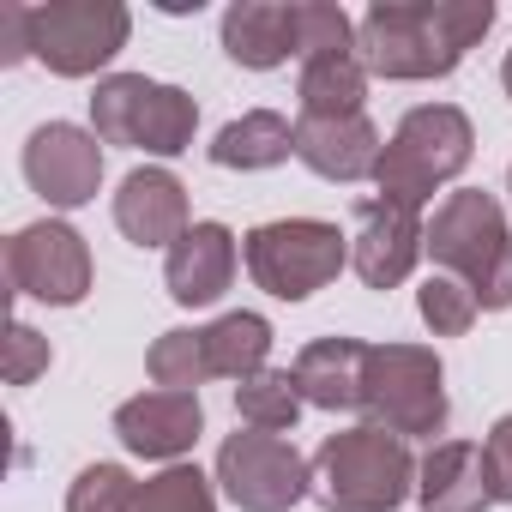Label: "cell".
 Returning a JSON list of instances; mask_svg holds the SVG:
<instances>
[{"instance_id":"cell-32","label":"cell","mask_w":512,"mask_h":512,"mask_svg":"<svg viewBox=\"0 0 512 512\" xmlns=\"http://www.w3.org/2000/svg\"><path fill=\"white\" fill-rule=\"evenodd\" d=\"M500 85H506V97H512V49H506V61H500Z\"/></svg>"},{"instance_id":"cell-13","label":"cell","mask_w":512,"mask_h":512,"mask_svg":"<svg viewBox=\"0 0 512 512\" xmlns=\"http://www.w3.org/2000/svg\"><path fill=\"white\" fill-rule=\"evenodd\" d=\"M205 434V404L199 392H139L115 410V440L133 452V458H151V464H181L193 452V440Z\"/></svg>"},{"instance_id":"cell-24","label":"cell","mask_w":512,"mask_h":512,"mask_svg":"<svg viewBox=\"0 0 512 512\" xmlns=\"http://www.w3.org/2000/svg\"><path fill=\"white\" fill-rule=\"evenodd\" d=\"M217 476H205L199 464H163L157 476L139 482L133 512H217Z\"/></svg>"},{"instance_id":"cell-12","label":"cell","mask_w":512,"mask_h":512,"mask_svg":"<svg viewBox=\"0 0 512 512\" xmlns=\"http://www.w3.org/2000/svg\"><path fill=\"white\" fill-rule=\"evenodd\" d=\"M25 181L43 193L55 211H79L103 187V139L73 121H43L25 139Z\"/></svg>"},{"instance_id":"cell-28","label":"cell","mask_w":512,"mask_h":512,"mask_svg":"<svg viewBox=\"0 0 512 512\" xmlns=\"http://www.w3.org/2000/svg\"><path fill=\"white\" fill-rule=\"evenodd\" d=\"M139 482L121 464H85L67 488V512H133Z\"/></svg>"},{"instance_id":"cell-21","label":"cell","mask_w":512,"mask_h":512,"mask_svg":"<svg viewBox=\"0 0 512 512\" xmlns=\"http://www.w3.org/2000/svg\"><path fill=\"white\" fill-rule=\"evenodd\" d=\"M290 157H296V127L278 109H247L211 139V163L217 169H241V175L247 169H278Z\"/></svg>"},{"instance_id":"cell-20","label":"cell","mask_w":512,"mask_h":512,"mask_svg":"<svg viewBox=\"0 0 512 512\" xmlns=\"http://www.w3.org/2000/svg\"><path fill=\"white\" fill-rule=\"evenodd\" d=\"M368 67L362 49H338V55H314L302 61L296 97H302V121H338V115H368Z\"/></svg>"},{"instance_id":"cell-15","label":"cell","mask_w":512,"mask_h":512,"mask_svg":"<svg viewBox=\"0 0 512 512\" xmlns=\"http://www.w3.org/2000/svg\"><path fill=\"white\" fill-rule=\"evenodd\" d=\"M115 229L133 241V247H175L193 223H187V187L169 175V169H157V163H145V169H133L127 181H121V193H115Z\"/></svg>"},{"instance_id":"cell-3","label":"cell","mask_w":512,"mask_h":512,"mask_svg":"<svg viewBox=\"0 0 512 512\" xmlns=\"http://www.w3.org/2000/svg\"><path fill=\"white\" fill-rule=\"evenodd\" d=\"M308 464H314V500L326 512H398L416 494L422 458H410V440L374 422H356L326 434Z\"/></svg>"},{"instance_id":"cell-4","label":"cell","mask_w":512,"mask_h":512,"mask_svg":"<svg viewBox=\"0 0 512 512\" xmlns=\"http://www.w3.org/2000/svg\"><path fill=\"white\" fill-rule=\"evenodd\" d=\"M476 157V127L458 103H422L410 109L386 151H380V169H374V187L386 199H404V205H428L446 181H458Z\"/></svg>"},{"instance_id":"cell-5","label":"cell","mask_w":512,"mask_h":512,"mask_svg":"<svg viewBox=\"0 0 512 512\" xmlns=\"http://www.w3.org/2000/svg\"><path fill=\"white\" fill-rule=\"evenodd\" d=\"M91 133L103 145L181 157V151H193L199 103L181 85H163V79H145V73H109L91 91Z\"/></svg>"},{"instance_id":"cell-8","label":"cell","mask_w":512,"mask_h":512,"mask_svg":"<svg viewBox=\"0 0 512 512\" xmlns=\"http://www.w3.org/2000/svg\"><path fill=\"white\" fill-rule=\"evenodd\" d=\"M31 31V61H43L55 79H91L127 49L133 13L121 0H49V7H31Z\"/></svg>"},{"instance_id":"cell-17","label":"cell","mask_w":512,"mask_h":512,"mask_svg":"<svg viewBox=\"0 0 512 512\" xmlns=\"http://www.w3.org/2000/svg\"><path fill=\"white\" fill-rule=\"evenodd\" d=\"M416 500H422V512H488L494 482H488L482 446L476 440H434L428 458L416 464Z\"/></svg>"},{"instance_id":"cell-6","label":"cell","mask_w":512,"mask_h":512,"mask_svg":"<svg viewBox=\"0 0 512 512\" xmlns=\"http://www.w3.org/2000/svg\"><path fill=\"white\" fill-rule=\"evenodd\" d=\"M241 260H247V278L272 302H308L350 266V235L326 217H278L247 229Z\"/></svg>"},{"instance_id":"cell-27","label":"cell","mask_w":512,"mask_h":512,"mask_svg":"<svg viewBox=\"0 0 512 512\" xmlns=\"http://www.w3.org/2000/svg\"><path fill=\"white\" fill-rule=\"evenodd\" d=\"M356 49V19L332 0H296V61Z\"/></svg>"},{"instance_id":"cell-29","label":"cell","mask_w":512,"mask_h":512,"mask_svg":"<svg viewBox=\"0 0 512 512\" xmlns=\"http://www.w3.org/2000/svg\"><path fill=\"white\" fill-rule=\"evenodd\" d=\"M49 362H55L49 338H43L37 326L13 320V326H7V386H31L37 374H49Z\"/></svg>"},{"instance_id":"cell-31","label":"cell","mask_w":512,"mask_h":512,"mask_svg":"<svg viewBox=\"0 0 512 512\" xmlns=\"http://www.w3.org/2000/svg\"><path fill=\"white\" fill-rule=\"evenodd\" d=\"M31 43H37L31 7H25V0H0V61H7V67L31 61Z\"/></svg>"},{"instance_id":"cell-25","label":"cell","mask_w":512,"mask_h":512,"mask_svg":"<svg viewBox=\"0 0 512 512\" xmlns=\"http://www.w3.org/2000/svg\"><path fill=\"white\" fill-rule=\"evenodd\" d=\"M145 368H151V380H157L163 392H199V386L211 380L205 332H187V326L163 332V338H157V344L145 350Z\"/></svg>"},{"instance_id":"cell-11","label":"cell","mask_w":512,"mask_h":512,"mask_svg":"<svg viewBox=\"0 0 512 512\" xmlns=\"http://www.w3.org/2000/svg\"><path fill=\"white\" fill-rule=\"evenodd\" d=\"M428 253V223H422V205H404V199H386V193H368L356 199V235H350V272L368 284V290H398Z\"/></svg>"},{"instance_id":"cell-18","label":"cell","mask_w":512,"mask_h":512,"mask_svg":"<svg viewBox=\"0 0 512 512\" xmlns=\"http://www.w3.org/2000/svg\"><path fill=\"white\" fill-rule=\"evenodd\" d=\"M368 350L362 338H314L296 356V386L314 410H362L368 398Z\"/></svg>"},{"instance_id":"cell-10","label":"cell","mask_w":512,"mask_h":512,"mask_svg":"<svg viewBox=\"0 0 512 512\" xmlns=\"http://www.w3.org/2000/svg\"><path fill=\"white\" fill-rule=\"evenodd\" d=\"M7 278L25 302L43 308H79L91 296V247L73 223L61 217H37L7 241Z\"/></svg>"},{"instance_id":"cell-16","label":"cell","mask_w":512,"mask_h":512,"mask_svg":"<svg viewBox=\"0 0 512 512\" xmlns=\"http://www.w3.org/2000/svg\"><path fill=\"white\" fill-rule=\"evenodd\" d=\"M380 127L368 115H338V121H296V157L320 175V181H374L380 169Z\"/></svg>"},{"instance_id":"cell-7","label":"cell","mask_w":512,"mask_h":512,"mask_svg":"<svg viewBox=\"0 0 512 512\" xmlns=\"http://www.w3.org/2000/svg\"><path fill=\"white\" fill-rule=\"evenodd\" d=\"M362 416L398 440L446 434V362L428 344H374L368 350V398Z\"/></svg>"},{"instance_id":"cell-19","label":"cell","mask_w":512,"mask_h":512,"mask_svg":"<svg viewBox=\"0 0 512 512\" xmlns=\"http://www.w3.org/2000/svg\"><path fill=\"white\" fill-rule=\"evenodd\" d=\"M223 55L247 73H272L296 55V0H235L223 13Z\"/></svg>"},{"instance_id":"cell-23","label":"cell","mask_w":512,"mask_h":512,"mask_svg":"<svg viewBox=\"0 0 512 512\" xmlns=\"http://www.w3.org/2000/svg\"><path fill=\"white\" fill-rule=\"evenodd\" d=\"M308 398L296 386V368H260L253 380L235 386V416L241 428H260V434H290L302 422Z\"/></svg>"},{"instance_id":"cell-26","label":"cell","mask_w":512,"mask_h":512,"mask_svg":"<svg viewBox=\"0 0 512 512\" xmlns=\"http://www.w3.org/2000/svg\"><path fill=\"white\" fill-rule=\"evenodd\" d=\"M416 314L434 338H464L482 314V302L470 296V284H458L452 272H428L422 290H416Z\"/></svg>"},{"instance_id":"cell-30","label":"cell","mask_w":512,"mask_h":512,"mask_svg":"<svg viewBox=\"0 0 512 512\" xmlns=\"http://www.w3.org/2000/svg\"><path fill=\"white\" fill-rule=\"evenodd\" d=\"M488 458V482H494V506H512V416H500L482 440Z\"/></svg>"},{"instance_id":"cell-33","label":"cell","mask_w":512,"mask_h":512,"mask_svg":"<svg viewBox=\"0 0 512 512\" xmlns=\"http://www.w3.org/2000/svg\"><path fill=\"white\" fill-rule=\"evenodd\" d=\"M506 193H512V169H506Z\"/></svg>"},{"instance_id":"cell-22","label":"cell","mask_w":512,"mask_h":512,"mask_svg":"<svg viewBox=\"0 0 512 512\" xmlns=\"http://www.w3.org/2000/svg\"><path fill=\"white\" fill-rule=\"evenodd\" d=\"M205 356H211V380H253L260 368H272V320L235 308L223 320L205 326Z\"/></svg>"},{"instance_id":"cell-1","label":"cell","mask_w":512,"mask_h":512,"mask_svg":"<svg viewBox=\"0 0 512 512\" xmlns=\"http://www.w3.org/2000/svg\"><path fill=\"white\" fill-rule=\"evenodd\" d=\"M494 31L488 0H374L356 19V49L374 79L422 85L458 73V61Z\"/></svg>"},{"instance_id":"cell-2","label":"cell","mask_w":512,"mask_h":512,"mask_svg":"<svg viewBox=\"0 0 512 512\" xmlns=\"http://www.w3.org/2000/svg\"><path fill=\"white\" fill-rule=\"evenodd\" d=\"M428 260L458 284H470L482 314L512 308V229L494 193L458 187L440 199V211L428 217Z\"/></svg>"},{"instance_id":"cell-9","label":"cell","mask_w":512,"mask_h":512,"mask_svg":"<svg viewBox=\"0 0 512 512\" xmlns=\"http://www.w3.org/2000/svg\"><path fill=\"white\" fill-rule=\"evenodd\" d=\"M217 488L241 512H290L314 494V464L284 440L260 428H235L217 446Z\"/></svg>"},{"instance_id":"cell-14","label":"cell","mask_w":512,"mask_h":512,"mask_svg":"<svg viewBox=\"0 0 512 512\" xmlns=\"http://www.w3.org/2000/svg\"><path fill=\"white\" fill-rule=\"evenodd\" d=\"M241 266V247L229 223H193L169 253H163V284L181 308H211Z\"/></svg>"}]
</instances>
